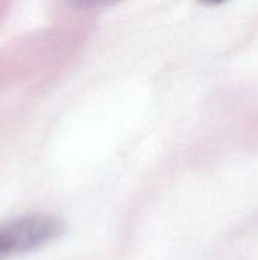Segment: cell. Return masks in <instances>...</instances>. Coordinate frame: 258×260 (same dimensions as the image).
I'll list each match as a JSON object with an SVG mask.
<instances>
[{"mask_svg": "<svg viewBox=\"0 0 258 260\" xmlns=\"http://www.w3.org/2000/svg\"><path fill=\"white\" fill-rule=\"evenodd\" d=\"M64 232V224L50 215H26L0 224V259L36 250Z\"/></svg>", "mask_w": 258, "mask_h": 260, "instance_id": "cell-1", "label": "cell"}]
</instances>
